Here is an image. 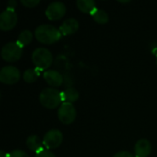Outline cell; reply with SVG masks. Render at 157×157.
<instances>
[{
  "instance_id": "cell-1",
  "label": "cell",
  "mask_w": 157,
  "mask_h": 157,
  "mask_svg": "<svg viewBox=\"0 0 157 157\" xmlns=\"http://www.w3.org/2000/svg\"><path fill=\"white\" fill-rule=\"evenodd\" d=\"M34 35L38 41L44 44H52L58 41L62 37L61 31L50 24H42L37 27Z\"/></svg>"
},
{
  "instance_id": "cell-2",
  "label": "cell",
  "mask_w": 157,
  "mask_h": 157,
  "mask_svg": "<svg viewBox=\"0 0 157 157\" xmlns=\"http://www.w3.org/2000/svg\"><path fill=\"white\" fill-rule=\"evenodd\" d=\"M40 102L44 108L54 109L63 103L62 92H59V90L52 87L44 88L40 94Z\"/></svg>"
},
{
  "instance_id": "cell-3",
  "label": "cell",
  "mask_w": 157,
  "mask_h": 157,
  "mask_svg": "<svg viewBox=\"0 0 157 157\" xmlns=\"http://www.w3.org/2000/svg\"><path fill=\"white\" fill-rule=\"evenodd\" d=\"M31 60L38 70L45 72L52 63V54L48 49L40 47L32 52Z\"/></svg>"
},
{
  "instance_id": "cell-4",
  "label": "cell",
  "mask_w": 157,
  "mask_h": 157,
  "mask_svg": "<svg viewBox=\"0 0 157 157\" xmlns=\"http://www.w3.org/2000/svg\"><path fill=\"white\" fill-rule=\"evenodd\" d=\"M22 47L17 41H10L6 43L1 50L2 59L8 63L18 61L22 56Z\"/></svg>"
},
{
  "instance_id": "cell-5",
  "label": "cell",
  "mask_w": 157,
  "mask_h": 157,
  "mask_svg": "<svg viewBox=\"0 0 157 157\" xmlns=\"http://www.w3.org/2000/svg\"><path fill=\"white\" fill-rule=\"evenodd\" d=\"M58 119L59 121L64 124L69 125L73 123L76 118V110L73 104L63 102L58 109Z\"/></svg>"
},
{
  "instance_id": "cell-6",
  "label": "cell",
  "mask_w": 157,
  "mask_h": 157,
  "mask_svg": "<svg viewBox=\"0 0 157 157\" xmlns=\"http://www.w3.org/2000/svg\"><path fill=\"white\" fill-rule=\"evenodd\" d=\"M17 22V16L15 9L6 8L0 15V29L8 31L15 28Z\"/></svg>"
},
{
  "instance_id": "cell-7",
  "label": "cell",
  "mask_w": 157,
  "mask_h": 157,
  "mask_svg": "<svg viewBox=\"0 0 157 157\" xmlns=\"http://www.w3.org/2000/svg\"><path fill=\"white\" fill-rule=\"evenodd\" d=\"M20 79L19 70L13 66L7 65L4 66L0 71V81L6 85H14L17 83Z\"/></svg>"
},
{
  "instance_id": "cell-8",
  "label": "cell",
  "mask_w": 157,
  "mask_h": 157,
  "mask_svg": "<svg viewBox=\"0 0 157 157\" xmlns=\"http://www.w3.org/2000/svg\"><path fill=\"white\" fill-rule=\"evenodd\" d=\"M63 133L59 131V130H50L49 132H47L42 139L43 142V145L48 149H56L58 148L62 143H63Z\"/></svg>"
},
{
  "instance_id": "cell-9",
  "label": "cell",
  "mask_w": 157,
  "mask_h": 157,
  "mask_svg": "<svg viewBox=\"0 0 157 157\" xmlns=\"http://www.w3.org/2000/svg\"><path fill=\"white\" fill-rule=\"evenodd\" d=\"M65 13H66L65 5L63 2H59V1L51 3L45 10V15L47 18L50 20L61 19L62 17H64Z\"/></svg>"
},
{
  "instance_id": "cell-10",
  "label": "cell",
  "mask_w": 157,
  "mask_h": 157,
  "mask_svg": "<svg viewBox=\"0 0 157 157\" xmlns=\"http://www.w3.org/2000/svg\"><path fill=\"white\" fill-rule=\"evenodd\" d=\"M43 78L52 87H59L63 83V75L56 70H47L43 73Z\"/></svg>"
},
{
  "instance_id": "cell-11",
  "label": "cell",
  "mask_w": 157,
  "mask_h": 157,
  "mask_svg": "<svg viewBox=\"0 0 157 157\" xmlns=\"http://www.w3.org/2000/svg\"><path fill=\"white\" fill-rule=\"evenodd\" d=\"M152 152V144L147 139H140L134 146L135 157H148Z\"/></svg>"
},
{
  "instance_id": "cell-12",
  "label": "cell",
  "mask_w": 157,
  "mask_h": 157,
  "mask_svg": "<svg viewBox=\"0 0 157 157\" xmlns=\"http://www.w3.org/2000/svg\"><path fill=\"white\" fill-rule=\"evenodd\" d=\"M79 29V22L75 18H68L64 20L59 28L62 35L67 36L75 33Z\"/></svg>"
},
{
  "instance_id": "cell-13",
  "label": "cell",
  "mask_w": 157,
  "mask_h": 157,
  "mask_svg": "<svg viewBox=\"0 0 157 157\" xmlns=\"http://www.w3.org/2000/svg\"><path fill=\"white\" fill-rule=\"evenodd\" d=\"M27 146L29 150H31L32 152L38 154L40 152H41L43 149V142L40 139L39 136L33 134L28 137L27 139Z\"/></svg>"
},
{
  "instance_id": "cell-14",
  "label": "cell",
  "mask_w": 157,
  "mask_h": 157,
  "mask_svg": "<svg viewBox=\"0 0 157 157\" xmlns=\"http://www.w3.org/2000/svg\"><path fill=\"white\" fill-rule=\"evenodd\" d=\"M76 6L81 12L90 15L98 9L97 4L94 0H77Z\"/></svg>"
},
{
  "instance_id": "cell-15",
  "label": "cell",
  "mask_w": 157,
  "mask_h": 157,
  "mask_svg": "<svg viewBox=\"0 0 157 157\" xmlns=\"http://www.w3.org/2000/svg\"><path fill=\"white\" fill-rule=\"evenodd\" d=\"M78 98H79V93L74 87L66 88V89H64L62 92V99H63V102H66V103L73 104L74 102H75L76 100H78Z\"/></svg>"
},
{
  "instance_id": "cell-16",
  "label": "cell",
  "mask_w": 157,
  "mask_h": 157,
  "mask_svg": "<svg viewBox=\"0 0 157 157\" xmlns=\"http://www.w3.org/2000/svg\"><path fill=\"white\" fill-rule=\"evenodd\" d=\"M32 39H33L32 32L29 29H25V30L21 31L19 33V35L17 36V42L23 48L24 46H27L28 44H29L31 42Z\"/></svg>"
},
{
  "instance_id": "cell-17",
  "label": "cell",
  "mask_w": 157,
  "mask_h": 157,
  "mask_svg": "<svg viewBox=\"0 0 157 157\" xmlns=\"http://www.w3.org/2000/svg\"><path fill=\"white\" fill-rule=\"evenodd\" d=\"M40 76V70H38L37 68L35 69H27L24 73H23V80L26 83L31 84L37 81V79Z\"/></svg>"
},
{
  "instance_id": "cell-18",
  "label": "cell",
  "mask_w": 157,
  "mask_h": 157,
  "mask_svg": "<svg viewBox=\"0 0 157 157\" xmlns=\"http://www.w3.org/2000/svg\"><path fill=\"white\" fill-rule=\"evenodd\" d=\"M92 17H93L94 20L98 24H106L109 22V18L108 13L102 9H97L92 14Z\"/></svg>"
},
{
  "instance_id": "cell-19",
  "label": "cell",
  "mask_w": 157,
  "mask_h": 157,
  "mask_svg": "<svg viewBox=\"0 0 157 157\" xmlns=\"http://www.w3.org/2000/svg\"><path fill=\"white\" fill-rule=\"evenodd\" d=\"M21 4L26 7L32 8L38 6L40 4V1L39 0H21Z\"/></svg>"
},
{
  "instance_id": "cell-20",
  "label": "cell",
  "mask_w": 157,
  "mask_h": 157,
  "mask_svg": "<svg viewBox=\"0 0 157 157\" xmlns=\"http://www.w3.org/2000/svg\"><path fill=\"white\" fill-rule=\"evenodd\" d=\"M9 157H29V155L22 150H14L9 154Z\"/></svg>"
},
{
  "instance_id": "cell-21",
  "label": "cell",
  "mask_w": 157,
  "mask_h": 157,
  "mask_svg": "<svg viewBox=\"0 0 157 157\" xmlns=\"http://www.w3.org/2000/svg\"><path fill=\"white\" fill-rule=\"evenodd\" d=\"M35 157H56V156H55V155H54L52 152H51V151H49V150H42L41 152H40V153L36 154V156Z\"/></svg>"
},
{
  "instance_id": "cell-22",
  "label": "cell",
  "mask_w": 157,
  "mask_h": 157,
  "mask_svg": "<svg viewBox=\"0 0 157 157\" xmlns=\"http://www.w3.org/2000/svg\"><path fill=\"white\" fill-rule=\"evenodd\" d=\"M112 157H134L131 153L129 152H126V151H121V152H119L117 154H115Z\"/></svg>"
},
{
  "instance_id": "cell-23",
  "label": "cell",
  "mask_w": 157,
  "mask_h": 157,
  "mask_svg": "<svg viewBox=\"0 0 157 157\" xmlns=\"http://www.w3.org/2000/svg\"><path fill=\"white\" fill-rule=\"evenodd\" d=\"M17 6V1L16 0H10L7 2V8H11V9H15Z\"/></svg>"
},
{
  "instance_id": "cell-24",
  "label": "cell",
  "mask_w": 157,
  "mask_h": 157,
  "mask_svg": "<svg viewBox=\"0 0 157 157\" xmlns=\"http://www.w3.org/2000/svg\"><path fill=\"white\" fill-rule=\"evenodd\" d=\"M0 157H9V154H6L4 151H1L0 152Z\"/></svg>"
},
{
  "instance_id": "cell-25",
  "label": "cell",
  "mask_w": 157,
  "mask_h": 157,
  "mask_svg": "<svg viewBox=\"0 0 157 157\" xmlns=\"http://www.w3.org/2000/svg\"><path fill=\"white\" fill-rule=\"evenodd\" d=\"M119 2H121V3H129L130 1H119Z\"/></svg>"
},
{
  "instance_id": "cell-26",
  "label": "cell",
  "mask_w": 157,
  "mask_h": 157,
  "mask_svg": "<svg viewBox=\"0 0 157 157\" xmlns=\"http://www.w3.org/2000/svg\"><path fill=\"white\" fill-rule=\"evenodd\" d=\"M156 65H157V58H156Z\"/></svg>"
}]
</instances>
